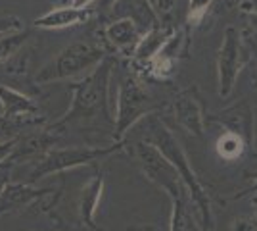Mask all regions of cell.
I'll return each mask as SVG.
<instances>
[{
    "mask_svg": "<svg viewBox=\"0 0 257 231\" xmlns=\"http://www.w3.org/2000/svg\"><path fill=\"white\" fill-rule=\"evenodd\" d=\"M115 66L113 56H106L86 77L81 81L69 83L71 104L62 118L48 123V127L56 135L64 137L71 129H115V118H111L109 110V77Z\"/></svg>",
    "mask_w": 257,
    "mask_h": 231,
    "instance_id": "obj_1",
    "label": "cell"
},
{
    "mask_svg": "<svg viewBox=\"0 0 257 231\" xmlns=\"http://www.w3.org/2000/svg\"><path fill=\"white\" fill-rule=\"evenodd\" d=\"M106 56L109 54H106L104 44L75 41L62 48L48 64H44L35 73V83L48 85V83H56V81L71 79L83 71H92Z\"/></svg>",
    "mask_w": 257,
    "mask_h": 231,
    "instance_id": "obj_2",
    "label": "cell"
},
{
    "mask_svg": "<svg viewBox=\"0 0 257 231\" xmlns=\"http://www.w3.org/2000/svg\"><path fill=\"white\" fill-rule=\"evenodd\" d=\"M121 150V143H113L109 146H85V144H77V146H54L50 152L43 156L39 162L31 164L27 181L25 183H37L39 179H44L48 176H58L77 170L81 166H92L100 162L102 158H107L111 154Z\"/></svg>",
    "mask_w": 257,
    "mask_h": 231,
    "instance_id": "obj_3",
    "label": "cell"
},
{
    "mask_svg": "<svg viewBox=\"0 0 257 231\" xmlns=\"http://www.w3.org/2000/svg\"><path fill=\"white\" fill-rule=\"evenodd\" d=\"M62 197L64 187L39 189L33 183L12 181L0 195V218L20 214L27 208H39V212H48L54 216V208H58Z\"/></svg>",
    "mask_w": 257,
    "mask_h": 231,
    "instance_id": "obj_4",
    "label": "cell"
},
{
    "mask_svg": "<svg viewBox=\"0 0 257 231\" xmlns=\"http://www.w3.org/2000/svg\"><path fill=\"white\" fill-rule=\"evenodd\" d=\"M152 110H154V102L148 97V93L140 87L139 81L131 75L123 77L119 81V89H117V110H115L113 141L121 143L123 135L142 116H146Z\"/></svg>",
    "mask_w": 257,
    "mask_h": 231,
    "instance_id": "obj_5",
    "label": "cell"
},
{
    "mask_svg": "<svg viewBox=\"0 0 257 231\" xmlns=\"http://www.w3.org/2000/svg\"><path fill=\"white\" fill-rule=\"evenodd\" d=\"M60 139L62 137L56 135L48 125L29 129L27 133H23L20 139H16L14 150L10 152L12 162L16 164V168L22 164H35L50 152L54 146H58Z\"/></svg>",
    "mask_w": 257,
    "mask_h": 231,
    "instance_id": "obj_6",
    "label": "cell"
},
{
    "mask_svg": "<svg viewBox=\"0 0 257 231\" xmlns=\"http://www.w3.org/2000/svg\"><path fill=\"white\" fill-rule=\"evenodd\" d=\"M94 16H98L96 8H77V6H58L52 10L44 12L39 16L33 27L35 29H44V31H60V29H69V27H79L88 23Z\"/></svg>",
    "mask_w": 257,
    "mask_h": 231,
    "instance_id": "obj_7",
    "label": "cell"
},
{
    "mask_svg": "<svg viewBox=\"0 0 257 231\" xmlns=\"http://www.w3.org/2000/svg\"><path fill=\"white\" fill-rule=\"evenodd\" d=\"M104 37V48H109L113 52H133L137 50L142 35L139 31V23L131 18H119V20H111L104 27L102 31Z\"/></svg>",
    "mask_w": 257,
    "mask_h": 231,
    "instance_id": "obj_8",
    "label": "cell"
},
{
    "mask_svg": "<svg viewBox=\"0 0 257 231\" xmlns=\"http://www.w3.org/2000/svg\"><path fill=\"white\" fill-rule=\"evenodd\" d=\"M102 191H104V176L100 172H94V176L86 181L77 197V220L90 231H104L94 220L98 202L102 198Z\"/></svg>",
    "mask_w": 257,
    "mask_h": 231,
    "instance_id": "obj_9",
    "label": "cell"
},
{
    "mask_svg": "<svg viewBox=\"0 0 257 231\" xmlns=\"http://www.w3.org/2000/svg\"><path fill=\"white\" fill-rule=\"evenodd\" d=\"M0 106L4 116L8 118H33V116H43L39 110V104L22 91L8 85H0Z\"/></svg>",
    "mask_w": 257,
    "mask_h": 231,
    "instance_id": "obj_10",
    "label": "cell"
},
{
    "mask_svg": "<svg viewBox=\"0 0 257 231\" xmlns=\"http://www.w3.org/2000/svg\"><path fill=\"white\" fill-rule=\"evenodd\" d=\"M236 69H238V44L234 39V31H226L225 46L221 50V60H219V71H221V95H226L232 83H234Z\"/></svg>",
    "mask_w": 257,
    "mask_h": 231,
    "instance_id": "obj_11",
    "label": "cell"
},
{
    "mask_svg": "<svg viewBox=\"0 0 257 231\" xmlns=\"http://www.w3.org/2000/svg\"><path fill=\"white\" fill-rule=\"evenodd\" d=\"M177 110V120L181 121L184 127H188L194 133H202V123H200V112L196 108L190 99H181L175 104Z\"/></svg>",
    "mask_w": 257,
    "mask_h": 231,
    "instance_id": "obj_12",
    "label": "cell"
},
{
    "mask_svg": "<svg viewBox=\"0 0 257 231\" xmlns=\"http://www.w3.org/2000/svg\"><path fill=\"white\" fill-rule=\"evenodd\" d=\"M217 152L226 160H234L242 152V139L234 133H225L217 141Z\"/></svg>",
    "mask_w": 257,
    "mask_h": 231,
    "instance_id": "obj_13",
    "label": "cell"
},
{
    "mask_svg": "<svg viewBox=\"0 0 257 231\" xmlns=\"http://www.w3.org/2000/svg\"><path fill=\"white\" fill-rule=\"evenodd\" d=\"M22 29H25V27H23V22L20 18L10 16V14H0V37L22 31Z\"/></svg>",
    "mask_w": 257,
    "mask_h": 231,
    "instance_id": "obj_14",
    "label": "cell"
},
{
    "mask_svg": "<svg viewBox=\"0 0 257 231\" xmlns=\"http://www.w3.org/2000/svg\"><path fill=\"white\" fill-rule=\"evenodd\" d=\"M14 174H16V164L12 162V158L8 156V158H4V160L0 162V195H2V191L12 183Z\"/></svg>",
    "mask_w": 257,
    "mask_h": 231,
    "instance_id": "obj_15",
    "label": "cell"
},
{
    "mask_svg": "<svg viewBox=\"0 0 257 231\" xmlns=\"http://www.w3.org/2000/svg\"><path fill=\"white\" fill-rule=\"evenodd\" d=\"M232 231H257V223L251 220H247V218H242V220L234 221Z\"/></svg>",
    "mask_w": 257,
    "mask_h": 231,
    "instance_id": "obj_16",
    "label": "cell"
},
{
    "mask_svg": "<svg viewBox=\"0 0 257 231\" xmlns=\"http://www.w3.org/2000/svg\"><path fill=\"white\" fill-rule=\"evenodd\" d=\"M14 144H16V141H10V143L0 144V162H2L4 158H8V156H10V152L14 150Z\"/></svg>",
    "mask_w": 257,
    "mask_h": 231,
    "instance_id": "obj_17",
    "label": "cell"
},
{
    "mask_svg": "<svg viewBox=\"0 0 257 231\" xmlns=\"http://www.w3.org/2000/svg\"><path fill=\"white\" fill-rule=\"evenodd\" d=\"M135 231H154V229H135Z\"/></svg>",
    "mask_w": 257,
    "mask_h": 231,
    "instance_id": "obj_18",
    "label": "cell"
}]
</instances>
